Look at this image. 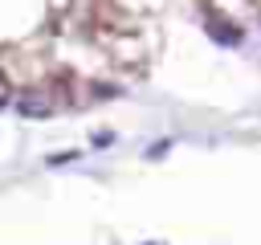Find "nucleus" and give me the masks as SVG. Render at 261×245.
<instances>
[{"label":"nucleus","instance_id":"obj_1","mask_svg":"<svg viewBox=\"0 0 261 245\" xmlns=\"http://www.w3.org/2000/svg\"><path fill=\"white\" fill-rule=\"evenodd\" d=\"M16 114L20 118H49L53 114V98L45 90H24V94H16Z\"/></svg>","mask_w":261,"mask_h":245},{"label":"nucleus","instance_id":"obj_2","mask_svg":"<svg viewBox=\"0 0 261 245\" xmlns=\"http://www.w3.org/2000/svg\"><path fill=\"white\" fill-rule=\"evenodd\" d=\"M208 33H212L220 45H237V41H241V33H237V29H224V20H212V24H208Z\"/></svg>","mask_w":261,"mask_h":245},{"label":"nucleus","instance_id":"obj_3","mask_svg":"<svg viewBox=\"0 0 261 245\" xmlns=\"http://www.w3.org/2000/svg\"><path fill=\"white\" fill-rule=\"evenodd\" d=\"M69 159H77V151H61V155H53V159H49V163H53V167H57V163H69Z\"/></svg>","mask_w":261,"mask_h":245},{"label":"nucleus","instance_id":"obj_4","mask_svg":"<svg viewBox=\"0 0 261 245\" xmlns=\"http://www.w3.org/2000/svg\"><path fill=\"white\" fill-rule=\"evenodd\" d=\"M8 90H12V86H8V78H4V74H0V106H4V102H8Z\"/></svg>","mask_w":261,"mask_h":245}]
</instances>
